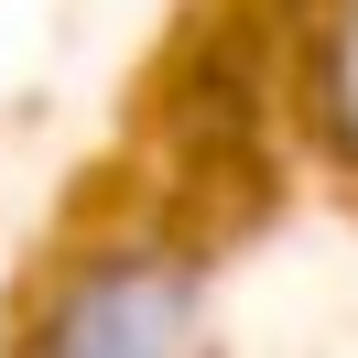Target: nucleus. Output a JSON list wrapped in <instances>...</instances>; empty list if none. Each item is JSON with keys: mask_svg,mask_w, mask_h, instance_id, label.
<instances>
[{"mask_svg": "<svg viewBox=\"0 0 358 358\" xmlns=\"http://www.w3.org/2000/svg\"><path fill=\"white\" fill-rule=\"evenodd\" d=\"M33 358H206V293L163 250H120L44 304Z\"/></svg>", "mask_w": 358, "mask_h": 358, "instance_id": "f257e3e1", "label": "nucleus"}, {"mask_svg": "<svg viewBox=\"0 0 358 358\" xmlns=\"http://www.w3.org/2000/svg\"><path fill=\"white\" fill-rule=\"evenodd\" d=\"M315 98H326V131L358 152V0H326V44H315Z\"/></svg>", "mask_w": 358, "mask_h": 358, "instance_id": "f03ea898", "label": "nucleus"}]
</instances>
